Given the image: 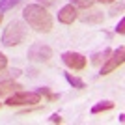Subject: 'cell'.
I'll return each mask as SVG.
<instances>
[{"label":"cell","instance_id":"cell-1","mask_svg":"<svg viewBox=\"0 0 125 125\" xmlns=\"http://www.w3.org/2000/svg\"><path fill=\"white\" fill-rule=\"evenodd\" d=\"M22 17L36 32L49 34L52 30V17L41 4H28L22 11Z\"/></svg>","mask_w":125,"mask_h":125},{"label":"cell","instance_id":"cell-2","mask_svg":"<svg viewBox=\"0 0 125 125\" xmlns=\"http://www.w3.org/2000/svg\"><path fill=\"white\" fill-rule=\"evenodd\" d=\"M26 37V28L21 21H11L10 24L4 28L2 34V45L6 47H17L19 43H22V39Z\"/></svg>","mask_w":125,"mask_h":125},{"label":"cell","instance_id":"cell-3","mask_svg":"<svg viewBox=\"0 0 125 125\" xmlns=\"http://www.w3.org/2000/svg\"><path fill=\"white\" fill-rule=\"evenodd\" d=\"M41 103V95L37 92H15L6 101L8 106H34Z\"/></svg>","mask_w":125,"mask_h":125},{"label":"cell","instance_id":"cell-4","mask_svg":"<svg viewBox=\"0 0 125 125\" xmlns=\"http://www.w3.org/2000/svg\"><path fill=\"white\" fill-rule=\"evenodd\" d=\"M123 62H125V49H123V47H118L116 51L110 52V56L103 62L99 75H108V73H112V71H114V69H118Z\"/></svg>","mask_w":125,"mask_h":125},{"label":"cell","instance_id":"cell-5","mask_svg":"<svg viewBox=\"0 0 125 125\" xmlns=\"http://www.w3.org/2000/svg\"><path fill=\"white\" fill-rule=\"evenodd\" d=\"M51 58H52V49L49 47V45L34 43V45L28 49V60H30V62L43 63V62H49Z\"/></svg>","mask_w":125,"mask_h":125},{"label":"cell","instance_id":"cell-6","mask_svg":"<svg viewBox=\"0 0 125 125\" xmlns=\"http://www.w3.org/2000/svg\"><path fill=\"white\" fill-rule=\"evenodd\" d=\"M62 60L69 69H75V71H82V69L86 67V63H88L86 62V56H82L80 52H73V51L63 52Z\"/></svg>","mask_w":125,"mask_h":125},{"label":"cell","instance_id":"cell-7","mask_svg":"<svg viewBox=\"0 0 125 125\" xmlns=\"http://www.w3.org/2000/svg\"><path fill=\"white\" fill-rule=\"evenodd\" d=\"M58 21L62 24H73V21H77V8L73 4L63 6L62 10L58 11Z\"/></svg>","mask_w":125,"mask_h":125},{"label":"cell","instance_id":"cell-8","mask_svg":"<svg viewBox=\"0 0 125 125\" xmlns=\"http://www.w3.org/2000/svg\"><path fill=\"white\" fill-rule=\"evenodd\" d=\"M19 88H22V86L13 82V80H0V97L15 94V92H19Z\"/></svg>","mask_w":125,"mask_h":125},{"label":"cell","instance_id":"cell-9","mask_svg":"<svg viewBox=\"0 0 125 125\" xmlns=\"http://www.w3.org/2000/svg\"><path fill=\"white\" fill-rule=\"evenodd\" d=\"M63 77H65V80L69 82V86H73V88H77V90H84L86 88V82H84L82 78L75 77V75H71V73H63Z\"/></svg>","mask_w":125,"mask_h":125},{"label":"cell","instance_id":"cell-10","mask_svg":"<svg viewBox=\"0 0 125 125\" xmlns=\"http://www.w3.org/2000/svg\"><path fill=\"white\" fill-rule=\"evenodd\" d=\"M112 108H114L112 101H101V103L92 106V114H101V112H106V110H112Z\"/></svg>","mask_w":125,"mask_h":125},{"label":"cell","instance_id":"cell-11","mask_svg":"<svg viewBox=\"0 0 125 125\" xmlns=\"http://www.w3.org/2000/svg\"><path fill=\"white\" fill-rule=\"evenodd\" d=\"M82 22H103V11H92L88 15L80 17Z\"/></svg>","mask_w":125,"mask_h":125},{"label":"cell","instance_id":"cell-12","mask_svg":"<svg viewBox=\"0 0 125 125\" xmlns=\"http://www.w3.org/2000/svg\"><path fill=\"white\" fill-rule=\"evenodd\" d=\"M110 52H112L110 49H104L103 52H95L94 56H92V63H94V65H101V63L110 56Z\"/></svg>","mask_w":125,"mask_h":125},{"label":"cell","instance_id":"cell-13","mask_svg":"<svg viewBox=\"0 0 125 125\" xmlns=\"http://www.w3.org/2000/svg\"><path fill=\"white\" fill-rule=\"evenodd\" d=\"M37 94H39V95H45V97H47L51 103H52V101H58V99H60V94H52L51 90L45 88V86H43V88H37Z\"/></svg>","mask_w":125,"mask_h":125},{"label":"cell","instance_id":"cell-14","mask_svg":"<svg viewBox=\"0 0 125 125\" xmlns=\"http://www.w3.org/2000/svg\"><path fill=\"white\" fill-rule=\"evenodd\" d=\"M21 0H0V11H8V10H13Z\"/></svg>","mask_w":125,"mask_h":125},{"label":"cell","instance_id":"cell-15","mask_svg":"<svg viewBox=\"0 0 125 125\" xmlns=\"http://www.w3.org/2000/svg\"><path fill=\"white\" fill-rule=\"evenodd\" d=\"M95 2H97V0H71V4H73L75 8H84V10H86V8H92Z\"/></svg>","mask_w":125,"mask_h":125},{"label":"cell","instance_id":"cell-16","mask_svg":"<svg viewBox=\"0 0 125 125\" xmlns=\"http://www.w3.org/2000/svg\"><path fill=\"white\" fill-rule=\"evenodd\" d=\"M121 11H123V2H120L118 6H114V8H112L108 13H110V15H118V13H121Z\"/></svg>","mask_w":125,"mask_h":125},{"label":"cell","instance_id":"cell-17","mask_svg":"<svg viewBox=\"0 0 125 125\" xmlns=\"http://www.w3.org/2000/svg\"><path fill=\"white\" fill-rule=\"evenodd\" d=\"M116 32H118V34H125V19H121V21L118 22V26H116Z\"/></svg>","mask_w":125,"mask_h":125},{"label":"cell","instance_id":"cell-18","mask_svg":"<svg viewBox=\"0 0 125 125\" xmlns=\"http://www.w3.org/2000/svg\"><path fill=\"white\" fill-rule=\"evenodd\" d=\"M6 67H8V58L0 52V71H2V69H6Z\"/></svg>","mask_w":125,"mask_h":125},{"label":"cell","instance_id":"cell-19","mask_svg":"<svg viewBox=\"0 0 125 125\" xmlns=\"http://www.w3.org/2000/svg\"><path fill=\"white\" fill-rule=\"evenodd\" d=\"M49 121H51V123H62V118L58 114H52L51 118H49Z\"/></svg>","mask_w":125,"mask_h":125},{"label":"cell","instance_id":"cell-20","mask_svg":"<svg viewBox=\"0 0 125 125\" xmlns=\"http://www.w3.org/2000/svg\"><path fill=\"white\" fill-rule=\"evenodd\" d=\"M52 2H54V0H41V6L43 8H45V6H52Z\"/></svg>","mask_w":125,"mask_h":125},{"label":"cell","instance_id":"cell-21","mask_svg":"<svg viewBox=\"0 0 125 125\" xmlns=\"http://www.w3.org/2000/svg\"><path fill=\"white\" fill-rule=\"evenodd\" d=\"M97 2H103V4H112L114 0H97Z\"/></svg>","mask_w":125,"mask_h":125},{"label":"cell","instance_id":"cell-22","mask_svg":"<svg viewBox=\"0 0 125 125\" xmlns=\"http://www.w3.org/2000/svg\"><path fill=\"white\" fill-rule=\"evenodd\" d=\"M118 120H120V123H123V121H125V114H120V118H118Z\"/></svg>","mask_w":125,"mask_h":125},{"label":"cell","instance_id":"cell-23","mask_svg":"<svg viewBox=\"0 0 125 125\" xmlns=\"http://www.w3.org/2000/svg\"><path fill=\"white\" fill-rule=\"evenodd\" d=\"M2 19H4V15H2V11H0V22H2Z\"/></svg>","mask_w":125,"mask_h":125},{"label":"cell","instance_id":"cell-24","mask_svg":"<svg viewBox=\"0 0 125 125\" xmlns=\"http://www.w3.org/2000/svg\"><path fill=\"white\" fill-rule=\"evenodd\" d=\"M0 106H2V103H0Z\"/></svg>","mask_w":125,"mask_h":125}]
</instances>
